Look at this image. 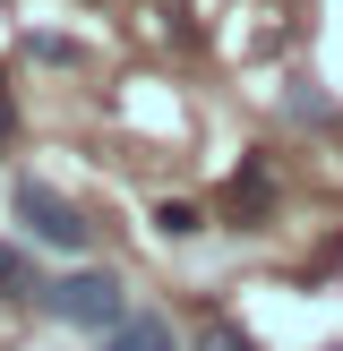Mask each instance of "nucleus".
<instances>
[{"instance_id":"obj_1","label":"nucleus","mask_w":343,"mask_h":351,"mask_svg":"<svg viewBox=\"0 0 343 351\" xmlns=\"http://www.w3.org/2000/svg\"><path fill=\"white\" fill-rule=\"evenodd\" d=\"M17 223H26L43 249H60V257L86 249V215L60 197V189H43V180H17Z\"/></svg>"},{"instance_id":"obj_2","label":"nucleus","mask_w":343,"mask_h":351,"mask_svg":"<svg viewBox=\"0 0 343 351\" xmlns=\"http://www.w3.org/2000/svg\"><path fill=\"white\" fill-rule=\"evenodd\" d=\"M34 300L60 326H120V283L112 274H69V283H43Z\"/></svg>"},{"instance_id":"obj_3","label":"nucleus","mask_w":343,"mask_h":351,"mask_svg":"<svg viewBox=\"0 0 343 351\" xmlns=\"http://www.w3.org/2000/svg\"><path fill=\"white\" fill-rule=\"evenodd\" d=\"M43 291V274H34V257L17 249V240H0V300H34Z\"/></svg>"},{"instance_id":"obj_4","label":"nucleus","mask_w":343,"mask_h":351,"mask_svg":"<svg viewBox=\"0 0 343 351\" xmlns=\"http://www.w3.org/2000/svg\"><path fill=\"white\" fill-rule=\"evenodd\" d=\"M103 351H172V326H163V317H120Z\"/></svg>"},{"instance_id":"obj_5","label":"nucleus","mask_w":343,"mask_h":351,"mask_svg":"<svg viewBox=\"0 0 343 351\" xmlns=\"http://www.w3.org/2000/svg\"><path fill=\"white\" fill-rule=\"evenodd\" d=\"M154 232H163V240H189V232H198V206L163 197V206H154Z\"/></svg>"},{"instance_id":"obj_6","label":"nucleus","mask_w":343,"mask_h":351,"mask_svg":"<svg viewBox=\"0 0 343 351\" xmlns=\"http://www.w3.org/2000/svg\"><path fill=\"white\" fill-rule=\"evenodd\" d=\"M198 351H257V335H240L232 317H215V326H206V335H198Z\"/></svg>"},{"instance_id":"obj_7","label":"nucleus","mask_w":343,"mask_h":351,"mask_svg":"<svg viewBox=\"0 0 343 351\" xmlns=\"http://www.w3.org/2000/svg\"><path fill=\"white\" fill-rule=\"evenodd\" d=\"M17 129V112H9V86H0V137H9Z\"/></svg>"},{"instance_id":"obj_8","label":"nucleus","mask_w":343,"mask_h":351,"mask_svg":"<svg viewBox=\"0 0 343 351\" xmlns=\"http://www.w3.org/2000/svg\"><path fill=\"white\" fill-rule=\"evenodd\" d=\"M326 351H343V343H326Z\"/></svg>"}]
</instances>
